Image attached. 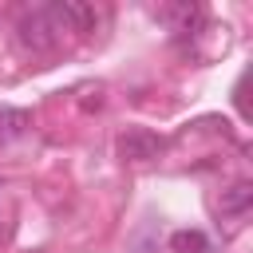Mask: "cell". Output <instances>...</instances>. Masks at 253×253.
Returning a JSON list of instances; mask_svg holds the SVG:
<instances>
[{"label": "cell", "mask_w": 253, "mask_h": 253, "mask_svg": "<svg viewBox=\"0 0 253 253\" xmlns=\"http://www.w3.org/2000/svg\"><path fill=\"white\" fill-rule=\"evenodd\" d=\"M170 249H174V253H206L210 241H206L202 229H178V233L170 237Z\"/></svg>", "instance_id": "52a82bcc"}, {"label": "cell", "mask_w": 253, "mask_h": 253, "mask_svg": "<svg viewBox=\"0 0 253 253\" xmlns=\"http://www.w3.org/2000/svg\"><path fill=\"white\" fill-rule=\"evenodd\" d=\"M28 123H32L28 111H12V107H4V111H0V142L20 138V134L28 130Z\"/></svg>", "instance_id": "8992f818"}, {"label": "cell", "mask_w": 253, "mask_h": 253, "mask_svg": "<svg viewBox=\"0 0 253 253\" xmlns=\"http://www.w3.org/2000/svg\"><path fill=\"white\" fill-rule=\"evenodd\" d=\"M162 138L154 134V130H146V126H130L126 134H119V154L126 158V162H146V158H158L162 154Z\"/></svg>", "instance_id": "3957f363"}, {"label": "cell", "mask_w": 253, "mask_h": 253, "mask_svg": "<svg viewBox=\"0 0 253 253\" xmlns=\"http://www.w3.org/2000/svg\"><path fill=\"white\" fill-rule=\"evenodd\" d=\"M47 12H51V20L59 24V32H95L99 20H103V12H99L95 4H87V0H59V4H51Z\"/></svg>", "instance_id": "7a4b0ae2"}, {"label": "cell", "mask_w": 253, "mask_h": 253, "mask_svg": "<svg viewBox=\"0 0 253 253\" xmlns=\"http://www.w3.org/2000/svg\"><path fill=\"white\" fill-rule=\"evenodd\" d=\"M249 206H253V186L249 182H233L229 190H221V202H217L221 217H245Z\"/></svg>", "instance_id": "277c9868"}, {"label": "cell", "mask_w": 253, "mask_h": 253, "mask_svg": "<svg viewBox=\"0 0 253 253\" xmlns=\"http://www.w3.org/2000/svg\"><path fill=\"white\" fill-rule=\"evenodd\" d=\"M162 16L174 20V32H194V28L206 20V12H202L198 4H174V8H162Z\"/></svg>", "instance_id": "5b68a950"}, {"label": "cell", "mask_w": 253, "mask_h": 253, "mask_svg": "<svg viewBox=\"0 0 253 253\" xmlns=\"http://www.w3.org/2000/svg\"><path fill=\"white\" fill-rule=\"evenodd\" d=\"M16 40H20V47L32 51V55H47V51H55V43H59V24L51 20L47 8H32V12H24V16L16 20Z\"/></svg>", "instance_id": "6da1fadb"}]
</instances>
